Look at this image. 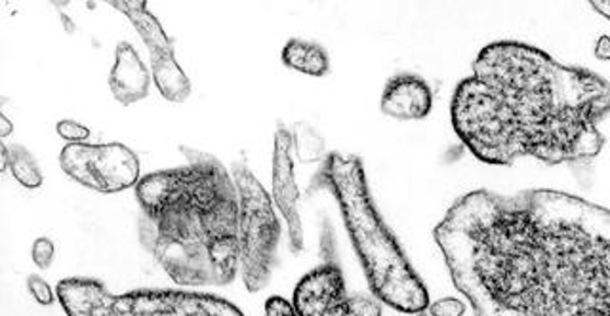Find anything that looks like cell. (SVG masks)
<instances>
[{"mask_svg":"<svg viewBox=\"0 0 610 316\" xmlns=\"http://www.w3.org/2000/svg\"><path fill=\"white\" fill-rule=\"evenodd\" d=\"M266 316H384V313L373 297L348 294L342 269L325 264L300 280L292 302L279 295L269 297Z\"/></svg>","mask_w":610,"mask_h":316,"instance_id":"cell-7","label":"cell"},{"mask_svg":"<svg viewBox=\"0 0 610 316\" xmlns=\"http://www.w3.org/2000/svg\"><path fill=\"white\" fill-rule=\"evenodd\" d=\"M281 58L289 69H294L307 77H325L330 71V58H328L327 50L317 43L304 40V38L289 40L284 45Z\"/></svg>","mask_w":610,"mask_h":316,"instance_id":"cell-14","label":"cell"},{"mask_svg":"<svg viewBox=\"0 0 610 316\" xmlns=\"http://www.w3.org/2000/svg\"><path fill=\"white\" fill-rule=\"evenodd\" d=\"M320 189L332 192L338 200L374 297L407 315L430 309L427 288L374 204L363 161L355 155L330 153L309 187V191Z\"/></svg>","mask_w":610,"mask_h":316,"instance_id":"cell-4","label":"cell"},{"mask_svg":"<svg viewBox=\"0 0 610 316\" xmlns=\"http://www.w3.org/2000/svg\"><path fill=\"white\" fill-rule=\"evenodd\" d=\"M0 122H2V130H0V136H2V138H7V136H10V133H12V122H10V120H8L4 115H0Z\"/></svg>","mask_w":610,"mask_h":316,"instance_id":"cell-22","label":"cell"},{"mask_svg":"<svg viewBox=\"0 0 610 316\" xmlns=\"http://www.w3.org/2000/svg\"><path fill=\"white\" fill-rule=\"evenodd\" d=\"M294 138L284 125L277 126L275 149H273V192L277 208L283 213L291 235V250L300 254L304 250V225L300 215V189L294 176Z\"/></svg>","mask_w":610,"mask_h":316,"instance_id":"cell-9","label":"cell"},{"mask_svg":"<svg viewBox=\"0 0 610 316\" xmlns=\"http://www.w3.org/2000/svg\"><path fill=\"white\" fill-rule=\"evenodd\" d=\"M112 7L117 8L120 14L127 15L130 23L134 25L138 35L142 37L150 50L151 59L174 54V40L164 33L163 25L159 23L155 15L151 14L148 2L122 0V2H112Z\"/></svg>","mask_w":610,"mask_h":316,"instance_id":"cell-12","label":"cell"},{"mask_svg":"<svg viewBox=\"0 0 610 316\" xmlns=\"http://www.w3.org/2000/svg\"><path fill=\"white\" fill-rule=\"evenodd\" d=\"M591 8L596 10L597 14L603 15L610 22V0H599V2H591Z\"/></svg>","mask_w":610,"mask_h":316,"instance_id":"cell-21","label":"cell"},{"mask_svg":"<svg viewBox=\"0 0 610 316\" xmlns=\"http://www.w3.org/2000/svg\"><path fill=\"white\" fill-rule=\"evenodd\" d=\"M56 132L69 143H86L90 138V128L79 125L75 120H61L56 125Z\"/></svg>","mask_w":610,"mask_h":316,"instance_id":"cell-18","label":"cell"},{"mask_svg":"<svg viewBox=\"0 0 610 316\" xmlns=\"http://www.w3.org/2000/svg\"><path fill=\"white\" fill-rule=\"evenodd\" d=\"M109 89L122 105H132L150 96L151 73L140 54L130 43H119L115 66L109 73Z\"/></svg>","mask_w":610,"mask_h":316,"instance_id":"cell-11","label":"cell"},{"mask_svg":"<svg viewBox=\"0 0 610 316\" xmlns=\"http://www.w3.org/2000/svg\"><path fill=\"white\" fill-rule=\"evenodd\" d=\"M27 290H30V294L35 297V302L40 303V305H52L56 302V297H54L52 288L50 284L46 282L43 277H38V274H31L30 279H27Z\"/></svg>","mask_w":610,"mask_h":316,"instance_id":"cell-19","label":"cell"},{"mask_svg":"<svg viewBox=\"0 0 610 316\" xmlns=\"http://www.w3.org/2000/svg\"><path fill=\"white\" fill-rule=\"evenodd\" d=\"M2 172L10 169V174L17 184L25 189H38L43 185V172L38 168V162L23 145H2Z\"/></svg>","mask_w":610,"mask_h":316,"instance_id":"cell-15","label":"cell"},{"mask_svg":"<svg viewBox=\"0 0 610 316\" xmlns=\"http://www.w3.org/2000/svg\"><path fill=\"white\" fill-rule=\"evenodd\" d=\"M151 73L156 90L171 104H184L191 96V81L179 66L176 54L151 59Z\"/></svg>","mask_w":610,"mask_h":316,"instance_id":"cell-13","label":"cell"},{"mask_svg":"<svg viewBox=\"0 0 610 316\" xmlns=\"http://www.w3.org/2000/svg\"><path fill=\"white\" fill-rule=\"evenodd\" d=\"M58 297L68 316H245L222 297L186 290L112 294L96 279L61 280Z\"/></svg>","mask_w":610,"mask_h":316,"instance_id":"cell-5","label":"cell"},{"mask_svg":"<svg viewBox=\"0 0 610 316\" xmlns=\"http://www.w3.org/2000/svg\"><path fill=\"white\" fill-rule=\"evenodd\" d=\"M609 113L603 77L515 40L484 46L450 105L461 143L494 166L523 156L546 164L589 161L603 149L599 122Z\"/></svg>","mask_w":610,"mask_h":316,"instance_id":"cell-2","label":"cell"},{"mask_svg":"<svg viewBox=\"0 0 610 316\" xmlns=\"http://www.w3.org/2000/svg\"><path fill=\"white\" fill-rule=\"evenodd\" d=\"M60 166L73 182L102 192L127 191L140 184V159L122 143H69Z\"/></svg>","mask_w":610,"mask_h":316,"instance_id":"cell-8","label":"cell"},{"mask_svg":"<svg viewBox=\"0 0 610 316\" xmlns=\"http://www.w3.org/2000/svg\"><path fill=\"white\" fill-rule=\"evenodd\" d=\"M433 235L476 316H610V212L594 202L481 189Z\"/></svg>","mask_w":610,"mask_h":316,"instance_id":"cell-1","label":"cell"},{"mask_svg":"<svg viewBox=\"0 0 610 316\" xmlns=\"http://www.w3.org/2000/svg\"><path fill=\"white\" fill-rule=\"evenodd\" d=\"M464 313H466V305L455 297H445L430 305L432 316H464Z\"/></svg>","mask_w":610,"mask_h":316,"instance_id":"cell-20","label":"cell"},{"mask_svg":"<svg viewBox=\"0 0 610 316\" xmlns=\"http://www.w3.org/2000/svg\"><path fill=\"white\" fill-rule=\"evenodd\" d=\"M231 174L238 192L241 271L246 290L256 294L268 286L271 279L281 223L273 210L271 195L245 161L233 162Z\"/></svg>","mask_w":610,"mask_h":316,"instance_id":"cell-6","label":"cell"},{"mask_svg":"<svg viewBox=\"0 0 610 316\" xmlns=\"http://www.w3.org/2000/svg\"><path fill=\"white\" fill-rule=\"evenodd\" d=\"M179 151L187 164L136 185L140 243L179 286H227L241 267L237 185L216 156Z\"/></svg>","mask_w":610,"mask_h":316,"instance_id":"cell-3","label":"cell"},{"mask_svg":"<svg viewBox=\"0 0 610 316\" xmlns=\"http://www.w3.org/2000/svg\"><path fill=\"white\" fill-rule=\"evenodd\" d=\"M382 113L397 120H422L432 113V86L420 74L399 73L387 81Z\"/></svg>","mask_w":610,"mask_h":316,"instance_id":"cell-10","label":"cell"},{"mask_svg":"<svg viewBox=\"0 0 610 316\" xmlns=\"http://www.w3.org/2000/svg\"><path fill=\"white\" fill-rule=\"evenodd\" d=\"M54 256H56V246L50 238H37L31 248V259L37 265L38 269H50L52 267Z\"/></svg>","mask_w":610,"mask_h":316,"instance_id":"cell-17","label":"cell"},{"mask_svg":"<svg viewBox=\"0 0 610 316\" xmlns=\"http://www.w3.org/2000/svg\"><path fill=\"white\" fill-rule=\"evenodd\" d=\"M294 153L302 164L319 162L325 155V138L307 122H298L292 128Z\"/></svg>","mask_w":610,"mask_h":316,"instance_id":"cell-16","label":"cell"}]
</instances>
